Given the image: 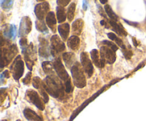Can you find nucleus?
<instances>
[{"mask_svg":"<svg viewBox=\"0 0 146 121\" xmlns=\"http://www.w3.org/2000/svg\"><path fill=\"white\" fill-rule=\"evenodd\" d=\"M44 88L48 95L57 99H63L66 92L65 84L58 75L54 73L48 75L44 78Z\"/></svg>","mask_w":146,"mask_h":121,"instance_id":"1","label":"nucleus"},{"mask_svg":"<svg viewBox=\"0 0 146 121\" xmlns=\"http://www.w3.org/2000/svg\"><path fill=\"white\" fill-rule=\"evenodd\" d=\"M54 67L56 73L58 78L64 83L66 88V93H70L72 91V86H71V81L69 75L67 73L65 67L63 65L62 61L59 57L56 58L54 61Z\"/></svg>","mask_w":146,"mask_h":121,"instance_id":"2","label":"nucleus"},{"mask_svg":"<svg viewBox=\"0 0 146 121\" xmlns=\"http://www.w3.org/2000/svg\"><path fill=\"white\" fill-rule=\"evenodd\" d=\"M71 72L74 85L78 88H84L86 85V78L81 64L76 61L71 67Z\"/></svg>","mask_w":146,"mask_h":121,"instance_id":"3","label":"nucleus"},{"mask_svg":"<svg viewBox=\"0 0 146 121\" xmlns=\"http://www.w3.org/2000/svg\"><path fill=\"white\" fill-rule=\"evenodd\" d=\"M17 54L18 48L15 44H11L1 48V68L8 65Z\"/></svg>","mask_w":146,"mask_h":121,"instance_id":"4","label":"nucleus"},{"mask_svg":"<svg viewBox=\"0 0 146 121\" xmlns=\"http://www.w3.org/2000/svg\"><path fill=\"white\" fill-rule=\"evenodd\" d=\"M22 54L24 55V61L27 68L31 71L33 66L34 65L35 61L36 60V55L35 48L32 43H30L29 45L26 48L22 49Z\"/></svg>","mask_w":146,"mask_h":121,"instance_id":"5","label":"nucleus"},{"mask_svg":"<svg viewBox=\"0 0 146 121\" xmlns=\"http://www.w3.org/2000/svg\"><path fill=\"white\" fill-rule=\"evenodd\" d=\"M10 69H11V72L12 73L14 79L18 81L22 77L24 71V63L21 59V56H17V58L11 63Z\"/></svg>","mask_w":146,"mask_h":121,"instance_id":"6","label":"nucleus"},{"mask_svg":"<svg viewBox=\"0 0 146 121\" xmlns=\"http://www.w3.org/2000/svg\"><path fill=\"white\" fill-rule=\"evenodd\" d=\"M26 99L27 101L32 103L33 105H35L37 108H38L41 110H44L45 108V102L43 101L42 98L40 96L39 94L36 91L33 89L27 90L26 92Z\"/></svg>","mask_w":146,"mask_h":121,"instance_id":"7","label":"nucleus"},{"mask_svg":"<svg viewBox=\"0 0 146 121\" xmlns=\"http://www.w3.org/2000/svg\"><path fill=\"white\" fill-rule=\"evenodd\" d=\"M66 50L64 41L58 35H54L51 38V54L53 56H57Z\"/></svg>","mask_w":146,"mask_h":121,"instance_id":"8","label":"nucleus"},{"mask_svg":"<svg viewBox=\"0 0 146 121\" xmlns=\"http://www.w3.org/2000/svg\"><path fill=\"white\" fill-rule=\"evenodd\" d=\"M80 61L84 70V72L87 75L88 78H91L94 74V68L91 60L90 59L89 55L87 52H82L80 56Z\"/></svg>","mask_w":146,"mask_h":121,"instance_id":"9","label":"nucleus"},{"mask_svg":"<svg viewBox=\"0 0 146 121\" xmlns=\"http://www.w3.org/2000/svg\"><path fill=\"white\" fill-rule=\"evenodd\" d=\"M100 56L104 63L113 64L116 60L115 52L106 46H103L100 48Z\"/></svg>","mask_w":146,"mask_h":121,"instance_id":"10","label":"nucleus"},{"mask_svg":"<svg viewBox=\"0 0 146 121\" xmlns=\"http://www.w3.org/2000/svg\"><path fill=\"white\" fill-rule=\"evenodd\" d=\"M50 9V6L48 2L44 1L39 4H37L34 8V13L36 17L39 21H44V18L46 17L47 14H48V11Z\"/></svg>","mask_w":146,"mask_h":121,"instance_id":"11","label":"nucleus"},{"mask_svg":"<svg viewBox=\"0 0 146 121\" xmlns=\"http://www.w3.org/2000/svg\"><path fill=\"white\" fill-rule=\"evenodd\" d=\"M31 28H32V22L31 21V19L27 16L24 17L21 19V21L20 22L19 36L24 38L26 36H27L31 32Z\"/></svg>","mask_w":146,"mask_h":121,"instance_id":"12","label":"nucleus"},{"mask_svg":"<svg viewBox=\"0 0 146 121\" xmlns=\"http://www.w3.org/2000/svg\"><path fill=\"white\" fill-rule=\"evenodd\" d=\"M38 41H39V53L40 56L43 58H48L51 54V46H49L48 41L44 37L39 36H38Z\"/></svg>","mask_w":146,"mask_h":121,"instance_id":"13","label":"nucleus"},{"mask_svg":"<svg viewBox=\"0 0 146 121\" xmlns=\"http://www.w3.org/2000/svg\"><path fill=\"white\" fill-rule=\"evenodd\" d=\"M46 23L47 24V26L51 30L53 33L56 32V15L54 11H49L46 17Z\"/></svg>","mask_w":146,"mask_h":121,"instance_id":"14","label":"nucleus"},{"mask_svg":"<svg viewBox=\"0 0 146 121\" xmlns=\"http://www.w3.org/2000/svg\"><path fill=\"white\" fill-rule=\"evenodd\" d=\"M62 58L66 66L68 68H71V67L76 62L75 54L72 52L64 53L62 54Z\"/></svg>","mask_w":146,"mask_h":121,"instance_id":"15","label":"nucleus"},{"mask_svg":"<svg viewBox=\"0 0 146 121\" xmlns=\"http://www.w3.org/2000/svg\"><path fill=\"white\" fill-rule=\"evenodd\" d=\"M83 28H84L83 19H77L73 22L72 26H71V31H72L73 34L74 36H77L81 35Z\"/></svg>","mask_w":146,"mask_h":121,"instance_id":"16","label":"nucleus"},{"mask_svg":"<svg viewBox=\"0 0 146 121\" xmlns=\"http://www.w3.org/2000/svg\"><path fill=\"white\" fill-rule=\"evenodd\" d=\"M58 31L61 36V39L63 41H66L70 33V26L68 23H64L58 25Z\"/></svg>","mask_w":146,"mask_h":121,"instance_id":"17","label":"nucleus"},{"mask_svg":"<svg viewBox=\"0 0 146 121\" xmlns=\"http://www.w3.org/2000/svg\"><path fill=\"white\" fill-rule=\"evenodd\" d=\"M24 115L29 121H44L42 118L36 112L30 108H26L24 110Z\"/></svg>","mask_w":146,"mask_h":121,"instance_id":"18","label":"nucleus"},{"mask_svg":"<svg viewBox=\"0 0 146 121\" xmlns=\"http://www.w3.org/2000/svg\"><path fill=\"white\" fill-rule=\"evenodd\" d=\"M91 54V60H92L93 63L96 65L98 68H103L105 65V63L102 61L101 58V56H100L99 52L97 49H93L92 51L90 52Z\"/></svg>","mask_w":146,"mask_h":121,"instance_id":"19","label":"nucleus"},{"mask_svg":"<svg viewBox=\"0 0 146 121\" xmlns=\"http://www.w3.org/2000/svg\"><path fill=\"white\" fill-rule=\"evenodd\" d=\"M67 46L72 51H77L80 46V38L77 36H71L67 40Z\"/></svg>","mask_w":146,"mask_h":121,"instance_id":"20","label":"nucleus"},{"mask_svg":"<svg viewBox=\"0 0 146 121\" xmlns=\"http://www.w3.org/2000/svg\"><path fill=\"white\" fill-rule=\"evenodd\" d=\"M108 22H109V24L111 26V28H112V29L115 32H116L118 35L126 36L128 34H127L126 31L124 29V28L121 25V24H118L116 21H113V20H110Z\"/></svg>","mask_w":146,"mask_h":121,"instance_id":"21","label":"nucleus"},{"mask_svg":"<svg viewBox=\"0 0 146 121\" xmlns=\"http://www.w3.org/2000/svg\"><path fill=\"white\" fill-rule=\"evenodd\" d=\"M3 34H4L5 38H14L17 34V28L14 25H9V26H6L4 28Z\"/></svg>","mask_w":146,"mask_h":121,"instance_id":"22","label":"nucleus"},{"mask_svg":"<svg viewBox=\"0 0 146 121\" xmlns=\"http://www.w3.org/2000/svg\"><path fill=\"white\" fill-rule=\"evenodd\" d=\"M67 14H66L65 9L63 7H60L58 6L56 7V17H57V21L59 24L64 22L66 19Z\"/></svg>","mask_w":146,"mask_h":121,"instance_id":"23","label":"nucleus"},{"mask_svg":"<svg viewBox=\"0 0 146 121\" xmlns=\"http://www.w3.org/2000/svg\"><path fill=\"white\" fill-rule=\"evenodd\" d=\"M41 66H42V68L44 72H45V73L48 74V75H51V74L54 73V63H52L51 61H44L42 63Z\"/></svg>","mask_w":146,"mask_h":121,"instance_id":"24","label":"nucleus"},{"mask_svg":"<svg viewBox=\"0 0 146 121\" xmlns=\"http://www.w3.org/2000/svg\"><path fill=\"white\" fill-rule=\"evenodd\" d=\"M107 35H108V37L110 38V39L112 40V41H115V44H118V46L121 47V48H122V50L125 49V48H126V47H125V46L124 45L122 39H121V38H120L119 37L115 35L114 33L109 32V33H108V34H107Z\"/></svg>","mask_w":146,"mask_h":121,"instance_id":"25","label":"nucleus"},{"mask_svg":"<svg viewBox=\"0 0 146 121\" xmlns=\"http://www.w3.org/2000/svg\"><path fill=\"white\" fill-rule=\"evenodd\" d=\"M76 5V4L75 2H72L69 4L68 9H67V19H68V21H72L74 19Z\"/></svg>","mask_w":146,"mask_h":121,"instance_id":"26","label":"nucleus"},{"mask_svg":"<svg viewBox=\"0 0 146 121\" xmlns=\"http://www.w3.org/2000/svg\"><path fill=\"white\" fill-rule=\"evenodd\" d=\"M104 9H105V11L107 15L110 17L111 20H113V21H115L117 22V21L118 20V17L116 15V14L113 11L111 6L108 5V4H106V5H105V7H104Z\"/></svg>","mask_w":146,"mask_h":121,"instance_id":"27","label":"nucleus"},{"mask_svg":"<svg viewBox=\"0 0 146 121\" xmlns=\"http://www.w3.org/2000/svg\"><path fill=\"white\" fill-rule=\"evenodd\" d=\"M36 28L40 32L46 33V34L48 33V28L46 26L44 21H39V20H38V21H36Z\"/></svg>","mask_w":146,"mask_h":121,"instance_id":"28","label":"nucleus"},{"mask_svg":"<svg viewBox=\"0 0 146 121\" xmlns=\"http://www.w3.org/2000/svg\"><path fill=\"white\" fill-rule=\"evenodd\" d=\"M102 43L104 46H108V48H110L111 50H113V51H115V52L116 51H118V46L116 45V44H114L113 42H112V41H107V40H104V41H103Z\"/></svg>","mask_w":146,"mask_h":121,"instance_id":"29","label":"nucleus"},{"mask_svg":"<svg viewBox=\"0 0 146 121\" xmlns=\"http://www.w3.org/2000/svg\"><path fill=\"white\" fill-rule=\"evenodd\" d=\"M13 5V1H1V7L3 9L9 10L11 8Z\"/></svg>","mask_w":146,"mask_h":121,"instance_id":"30","label":"nucleus"},{"mask_svg":"<svg viewBox=\"0 0 146 121\" xmlns=\"http://www.w3.org/2000/svg\"><path fill=\"white\" fill-rule=\"evenodd\" d=\"M122 51L123 54L124 55V57H125L126 59H130V58H131V56H132L133 55V53L132 51H131V50L127 49V48H125V49H123Z\"/></svg>","mask_w":146,"mask_h":121,"instance_id":"31","label":"nucleus"},{"mask_svg":"<svg viewBox=\"0 0 146 121\" xmlns=\"http://www.w3.org/2000/svg\"><path fill=\"white\" fill-rule=\"evenodd\" d=\"M31 72H29L27 74V75L25 76V78H24L22 82L23 83L25 84V85H29V84L31 83Z\"/></svg>","mask_w":146,"mask_h":121,"instance_id":"32","label":"nucleus"},{"mask_svg":"<svg viewBox=\"0 0 146 121\" xmlns=\"http://www.w3.org/2000/svg\"><path fill=\"white\" fill-rule=\"evenodd\" d=\"M19 44L21 47V49L27 47L28 46V41H27V38H26V37H24V38H21V40L19 41Z\"/></svg>","mask_w":146,"mask_h":121,"instance_id":"33","label":"nucleus"},{"mask_svg":"<svg viewBox=\"0 0 146 121\" xmlns=\"http://www.w3.org/2000/svg\"><path fill=\"white\" fill-rule=\"evenodd\" d=\"M9 76H10V74H9V71H7V70L4 71V72L1 74V83H2L3 79H4V78H9Z\"/></svg>","mask_w":146,"mask_h":121,"instance_id":"34","label":"nucleus"},{"mask_svg":"<svg viewBox=\"0 0 146 121\" xmlns=\"http://www.w3.org/2000/svg\"><path fill=\"white\" fill-rule=\"evenodd\" d=\"M57 4H58V6H60V7H66V6H67L68 4V3H70V1L69 0H66V1H62V0H58V1H56Z\"/></svg>","mask_w":146,"mask_h":121,"instance_id":"35","label":"nucleus"},{"mask_svg":"<svg viewBox=\"0 0 146 121\" xmlns=\"http://www.w3.org/2000/svg\"><path fill=\"white\" fill-rule=\"evenodd\" d=\"M101 25H103V26H106L107 28H108V24H107V23L106 22V21H104V20H102V21H101Z\"/></svg>","mask_w":146,"mask_h":121,"instance_id":"36","label":"nucleus"},{"mask_svg":"<svg viewBox=\"0 0 146 121\" xmlns=\"http://www.w3.org/2000/svg\"><path fill=\"white\" fill-rule=\"evenodd\" d=\"M133 42H134V44H135V46H136L138 45V44H137V42H136V41H135V38H133Z\"/></svg>","mask_w":146,"mask_h":121,"instance_id":"37","label":"nucleus"},{"mask_svg":"<svg viewBox=\"0 0 146 121\" xmlns=\"http://www.w3.org/2000/svg\"><path fill=\"white\" fill-rule=\"evenodd\" d=\"M107 2H108V1H101V3H102V4H106Z\"/></svg>","mask_w":146,"mask_h":121,"instance_id":"38","label":"nucleus"},{"mask_svg":"<svg viewBox=\"0 0 146 121\" xmlns=\"http://www.w3.org/2000/svg\"><path fill=\"white\" fill-rule=\"evenodd\" d=\"M1 121H7V120H1Z\"/></svg>","mask_w":146,"mask_h":121,"instance_id":"39","label":"nucleus"},{"mask_svg":"<svg viewBox=\"0 0 146 121\" xmlns=\"http://www.w3.org/2000/svg\"><path fill=\"white\" fill-rule=\"evenodd\" d=\"M17 121H20V120H17Z\"/></svg>","mask_w":146,"mask_h":121,"instance_id":"40","label":"nucleus"}]
</instances>
